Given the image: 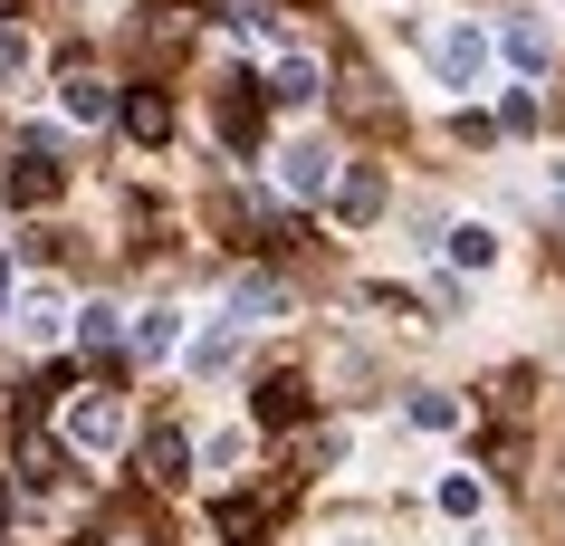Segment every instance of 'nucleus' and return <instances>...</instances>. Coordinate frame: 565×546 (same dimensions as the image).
I'll return each instance as SVG.
<instances>
[{
  "label": "nucleus",
  "mask_w": 565,
  "mask_h": 546,
  "mask_svg": "<svg viewBox=\"0 0 565 546\" xmlns=\"http://www.w3.org/2000/svg\"><path fill=\"white\" fill-rule=\"evenodd\" d=\"M67 451H77V460L125 451V403L116 394H77V403H67Z\"/></svg>",
  "instance_id": "obj_1"
},
{
  "label": "nucleus",
  "mask_w": 565,
  "mask_h": 546,
  "mask_svg": "<svg viewBox=\"0 0 565 546\" xmlns=\"http://www.w3.org/2000/svg\"><path fill=\"white\" fill-rule=\"evenodd\" d=\"M431 67H441L450 87H479V67H489V30H470V20L441 30V39H431Z\"/></svg>",
  "instance_id": "obj_2"
},
{
  "label": "nucleus",
  "mask_w": 565,
  "mask_h": 546,
  "mask_svg": "<svg viewBox=\"0 0 565 546\" xmlns=\"http://www.w3.org/2000/svg\"><path fill=\"white\" fill-rule=\"evenodd\" d=\"M231 317H239V326H278V317H288V288L259 278V269H239L231 278Z\"/></svg>",
  "instance_id": "obj_3"
},
{
  "label": "nucleus",
  "mask_w": 565,
  "mask_h": 546,
  "mask_svg": "<svg viewBox=\"0 0 565 546\" xmlns=\"http://www.w3.org/2000/svg\"><path fill=\"white\" fill-rule=\"evenodd\" d=\"M10 202H20V212L58 202V163H49V144H20V163H10Z\"/></svg>",
  "instance_id": "obj_4"
},
{
  "label": "nucleus",
  "mask_w": 565,
  "mask_h": 546,
  "mask_svg": "<svg viewBox=\"0 0 565 546\" xmlns=\"http://www.w3.org/2000/svg\"><path fill=\"white\" fill-rule=\"evenodd\" d=\"M499 49L518 67H527V77H546V58H556V30H546V20H536V10H518V20H508L499 30Z\"/></svg>",
  "instance_id": "obj_5"
},
{
  "label": "nucleus",
  "mask_w": 565,
  "mask_h": 546,
  "mask_svg": "<svg viewBox=\"0 0 565 546\" xmlns=\"http://www.w3.org/2000/svg\"><path fill=\"white\" fill-rule=\"evenodd\" d=\"M145 480H153V489H182V480H192V441H182L173 422L145 431Z\"/></svg>",
  "instance_id": "obj_6"
},
{
  "label": "nucleus",
  "mask_w": 565,
  "mask_h": 546,
  "mask_svg": "<svg viewBox=\"0 0 565 546\" xmlns=\"http://www.w3.org/2000/svg\"><path fill=\"white\" fill-rule=\"evenodd\" d=\"M116 116H125V135H135V144H163V135H173V96H163V87H135Z\"/></svg>",
  "instance_id": "obj_7"
},
{
  "label": "nucleus",
  "mask_w": 565,
  "mask_h": 546,
  "mask_svg": "<svg viewBox=\"0 0 565 546\" xmlns=\"http://www.w3.org/2000/svg\"><path fill=\"white\" fill-rule=\"evenodd\" d=\"M307 413H317V394H307L298 374H268V384H259V422L288 431V422H307Z\"/></svg>",
  "instance_id": "obj_8"
},
{
  "label": "nucleus",
  "mask_w": 565,
  "mask_h": 546,
  "mask_svg": "<svg viewBox=\"0 0 565 546\" xmlns=\"http://www.w3.org/2000/svg\"><path fill=\"white\" fill-rule=\"evenodd\" d=\"M288 192H298V202L335 192V153H327V144H298V153H288Z\"/></svg>",
  "instance_id": "obj_9"
},
{
  "label": "nucleus",
  "mask_w": 565,
  "mask_h": 546,
  "mask_svg": "<svg viewBox=\"0 0 565 546\" xmlns=\"http://www.w3.org/2000/svg\"><path fill=\"white\" fill-rule=\"evenodd\" d=\"M58 106H67L77 125H96L106 106H116V87H106V77H87V67H67V96H58Z\"/></svg>",
  "instance_id": "obj_10"
},
{
  "label": "nucleus",
  "mask_w": 565,
  "mask_h": 546,
  "mask_svg": "<svg viewBox=\"0 0 565 546\" xmlns=\"http://www.w3.org/2000/svg\"><path fill=\"white\" fill-rule=\"evenodd\" d=\"M335 212H345V221H374V212H384V173H345Z\"/></svg>",
  "instance_id": "obj_11"
},
{
  "label": "nucleus",
  "mask_w": 565,
  "mask_h": 546,
  "mask_svg": "<svg viewBox=\"0 0 565 546\" xmlns=\"http://www.w3.org/2000/svg\"><path fill=\"white\" fill-rule=\"evenodd\" d=\"M278 106H317V58H278Z\"/></svg>",
  "instance_id": "obj_12"
},
{
  "label": "nucleus",
  "mask_w": 565,
  "mask_h": 546,
  "mask_svg": "<svg viewBox=\"0 0 565 546\" xmlns=\"http://www.w3.org/2000/svg\"><path fill=\"white\" fill-rule=\"evenodd\" d=\"M450 259H460V269H489V259H499V240H489L479 221H460V231H450Z\"/></svg>",
  "instance_id": "obj_13"
},
{
  "label": "nucleus",
  "mask_w": 565,
  "mask_h": 546,
  "mask_svg": "<svg viewBox=\"0 0 565 546\" xmlns=\"http://www.w3.org/2000/svg\"><path fill=\"white\" fill-rule=\"evenodd\" d=\"M231 345H239V317H231V326H211L202 345H192V374H221V364H231Z\"/></svg>",
  "instance_id": "obj_14"
},
{
  "label": "nucleus",
  "mask_w": 565,
  "mask_h": 546,
  "mask_svg": "<svg viewBox=\"0 0 565 546\" xmlns=\"http://www.w3.org/2000/svg\"><path fill=\"white\" fill-rule=\"evenodd\" d=\"M67 326V298L58 288H30V335H58Z\"/></svg>",
  "instance_id": "obj_15"
},
{
  "label": "nucleus",
  "mask_w": 565,
  "mask_h": 546,
  "mask_svg": "<svg viewBox=\"0 0 565 546\" xmlns=\"http://www.w3.org/2000/svg\"><path fill=\"white\" fill-rule=\"evenodd\" d=\"M441 517H479V480H470V470H450V480H441Z\"/></svg>",
  "instance_id": "obj_16"
},
{
  "label": "nucleus",
  "mask_w": 565,
  "mask_h": 546,
  "mask_svg": "<svg viewBox=\"0 0 565 546\" xmlns=\"http://www.w3.org/2000/svg\"><path fill=\"white\" fill-rule=\"evenodd\" d=\"M173 317H163V307H153V317H145V326H135V355H173Z\"/></svg>",
  "instance_id": "obj_17"
},
{
  "label": "nucleus",
  "mask_w": 565,
  "mask_h": 546,
  "mask_svg": "<svg viewBox=\"0 0 565 546\" xmlns=\"http://www.w3.org/2000/svg\"><path fill=\"white\" fill-rule=\"evenodd\" d=\"M77 335H87V355H106V345H116V307H87V317H77Z\"/></svg>",
  "instance_id": "obj_18"
},
{
  "label": "nucleus",
  "mask_w": 565,
  "mask_h": 546,
  "mask_svg": "<svg viewBox=\"0 0 565 546\" xmlns=\"http://www.w3.org/2000/svg\"><path fill=\"white\" fill-rule=\"evenodd\" d=\"M413 422L422 431H450V422H460V403H450V394H413Z\"/></svg>",
  "instance_id": "obj_19"
},
{
  "label": "nucleus",
  "mask_w": 565,
  "mask_h": 546,
  "mask_svg": "<svg viewBox=\"0 0 565 546\" xmlns=\"http://www.w3.org/2000/svg\"><path fill=\"white\" fill-rule=\"evenodd\" d=\"M221 537L249 546V537H259V508H249V499H231V508H221Z\"/></svg>",
  "instance_id": "obj_20"
},
{
  "label": "nucleus",
  "mask_w": 565,
  "mask_h": 546,
  "mask_svg": "<svg viewBox=\"0 0 565 546\" xmlns=\"http://www.w3.org/2000/svg\"><path fill=\"white\" fill-rule=\"evenodd\" d=\"M20 67H30V39H20V30H0V77H20Z\"/></svg>",
  "instance_id": "obj_21"
},
{
  "label": "nucleus",
  "mask_w": 565,
  "mask_h": 546,
  "mask_svg": "<svg viewBox=\"0 0 565 546\" xmlns=\"http://www.w3.org/2000/svg\"><path fill=\"white\" fill-rule=\"evenodd\" d=\"M96 546H153V537H145V527H106Z\"/></svg>",
  "instance_id": "obj_22"
},
{
  "label": "nucleus",
  "mask_w": 565,
  "mask_h": 546,
  "mask_svg": "<svg viewBox=\"0 0 565 546\" xmlns=\"http://www.w3.org/2000/svg\"><path fill=\"white\" fill-rule=\"evenodd\" d=\"M0 10H10V0H0Z\"/></svg>",
  "instance_id": "obj_23"
}]
</instances>
